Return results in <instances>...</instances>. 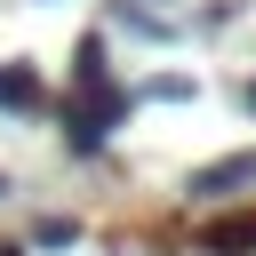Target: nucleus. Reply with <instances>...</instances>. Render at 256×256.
<instances>
[{"label":"nucleus","mask_w":256,"mask_h":256,"mask_svg":"<svg viewBox=\"0 0 256 256\" xmlns=\"http://www.w3.org/2000/svg\"><path fill=\"white\" fill-rule=\"evenodd\" d=\"M240 184H256V152H232V160L200 168V176H192V200H224V192H240Z\"/></svg>","instance_id":"f257e3e1"},{"label":"nucleus","mask_w":256,"mask_h":256,"mask_svg":"<svg viewBox=\"0 0 256 256\" xmlns=\"http://www.w3.org/2000/svg\"><path fill=\"white\" fill-rule=\"evenodd\" d=\"M0 112H40V80L24 64H0Z\"/></svg>","instance_id":"f03ea898"},{"label":"nucleus","mask_w":256,"mask_h":256,"mask_svg":"<svg viewBox=\"0 0 256 256\" xmlns=\"http://www.w3.org/2000/svg\"><path fill=\"white\" fill-rule=\"evenodd\" d=\"M208 248H216V256H248V248H256V216H232V224H216V232H208Z\"/></svg>","instance_id":"7ed1b4c3"},{"label":"nucleus","mask_w":256,"mask_h":256,"mask_svg":"<svg viewBox=\"0 0 256 256\" xmlns=\"http://www.w3.org/2000/svg\"><path fill=\"white\" fill-rule=\"evenodd\" d=\"M0 200H8V176H0Z\"/></svg>","instance_id":"20e7f679"},{"label":"nucleus","mask_w":256,"mask_h":256,"mask_svg":"<svg viewBox=\"0 0 256 256\" xmlns=\"http://www.w3.org/2000/svg\"><path fill=\"white\" fill-rule=\"evenodd\" d=\"M248 104H256V88H248Z\"/></svg>","instance_id":"39448f33"},{"label":"nucleus","mask_w":256,"mask_h":256,"mask_svg":"<svg viewBox=\"0 0 256 256\" xmlns=\"http://www.w3.org/2000/svg\"><path fill=\"white\" fill-rule=\"evenodd\" d=\"M0 256H16V248H0Z\"/></svg>","instance_id":"423d86ee"}]
</instances>
